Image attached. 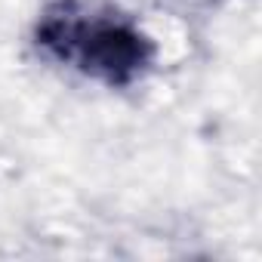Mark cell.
<instances>
[{
  "label": "cell",
  "instance_id": "6da1fadb",
  "mask_svg": "<svg viewBox=\"0 0 262 262\" xmlns=\"http://www.w3.org/2000/svg\"><path fill=\"white\" fill-rule=\"evenodd\" d=\"M40 43L105 83H129L148 68L155 53L142 31L123 22L77 16H50L40 28Z\"/></svg>",
  "mask_w": 262,
  "mask_h": 262
}]
</instances>
